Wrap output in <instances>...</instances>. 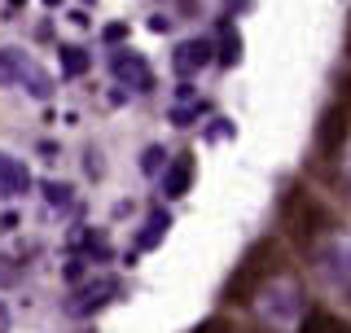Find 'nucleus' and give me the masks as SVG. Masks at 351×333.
<instances>
[{"mask_svg":"<svg viewBox=\"0 0 351 333\" xmlns=\"http://www.w3.org/2000/svg\"><path fill=\"white\" fill-rule=\"evenodd\" d=\"M0 84H22L31 97H53V79H49V71L36 62V58H27L22 49H0Z\"/></svg>","mask_w":351,"mask_h":333,"instance_id":"f257e3e1","label":"nucleus"},{"mask_svg":"<svg viewBox=\"0 0 351 333\" xmlns=\"http://www.w3.org/2000/svg\"><path fill=\"white\" fill-rule=\"evenodd\" d=\"M114 294H119V281H114V276H101V281H93V285H84V290L71 294L66 316H88V312H97V307H106Z\"/></svg>","mask_w":351,"mask_h":333,"instance_id":"f03ea898","label":"nucleus"},{"mask_svg":"<svg viewBox=\"0 0 351 333\" xmlns=\"http://www.w3.org/2000/svg\"><path fill=\"white\" fill-rule=\"evenodd\" d=\"M110 71H114L123 84H132L136 92H149V88H154V71H149V62L141 58V53H132V49H119L114 58H110Z\"/></svg>","mask_w":351,"mask_h":333,"instance_id":"7ed1b4c3","label":"nucleus"},{"mask_svg":"<svg viewBox=\"0 0 351 333\" xmlns=\"http://www.w3.org/2000/svg\"><path fill=\"white\" fill-rule=\"evenodd\" d=\"M347 132H351V101H347V106L338 101V106L321 119V132H316V145H321V153H334V149L347 140Z\"/></svg>","mask_w":351,"mask_h":333,"instance_id":"20e7f679","label":"nucleus"},{"mask_svg":"<svg viewBox=\"0 0 351 333\" xmlns=\"http://www.w3.org/2000/svg\"><path fill=\"white\" fill-rule=\"evenodd\" d=\"M263 254H268V246H255V250H250V259L241 263V272L228 281V298H233V303H246V298H250L255 281L263 276Z\"/></svg>","mask_w":351,"mask_h":333,"instance_id":"39448f33","label":"nucleus"},{"mask_svg":"<svg viewBox=\"0 0 351 333\" xmlns=\"http://www.w3.org/2000/svg\"><path fill=\"white\" fill-rule=\"evenodd\" d=\"M211 53H215V44L211 40H184L180 49H176V75H197L206 62H211Z\"/></svg>","mask_w":351,"mask_h":333,"instance_id":"423d86ee","label":"nucleus"},{"mask_svg":"<svg viewBox=\"0 0 351 333\" xmlns=\"http://www.w3.org/2000/svg\"><path fill=\"white\" fill-rule=\"evenodd\" d=\"M31 193V171L14 153H0V197H22Z\"/></svg>","mask_w":351,"mask_h":333,"instance_id":"0eeeda50","label":"nucleus"},{"mask_svg":"<svg viewBox=\"0 0 351 333\" xmlns=\"http://www.w3.org/2000/svg\"><path fill=\"white\" fill-rule=\"evenodd\" d=\"M193 184V153H180V158H171V166L162 171V193L167 197H184Z\"/></svg>","mask_w":351,"mask_h":333,"instance_id":"6e6552de","label":"nucleus"},{"mask_svg":"<svg viewBox=\"0 0 351 333\" xmlns=\"http://www.w3.org/2000/svg\"><path fill=\"white\" fill-rule=\"evenodd\" d=\"M167 228H171V215L167 210H154L145 219V228H141V237H136V250H154L162 237H167Z\"/></svg>","mask_w":351,"mask_h":333,"instance_id":"1a4fd4ad","label":"nucleus"},{"mask_svg":"<svg viewBox=\"0 0 351 333\" xmlns=\"http://www.w3.org/2000/svg\"><path fill=\"white\" fill-rule=\"evenodd\" d=\"M237 58H241V36L224 22V27H219V62H224V66H237Z\"/></svg>","mask_w":351,"mask_h":333,"instance_id":"9d476101","label":"nucleus"},{"mask_svg":"<svg viewBox=\"0 0 351 333\" xmlns=\"http://www.w3.org/2000/svg\"><path fill=\"white\" fill-rule=\"evenodd\" d=\"M88 71V53L80 49V44H62V75H84Z\"/></svg>","mask_w":351,"mask_h":333,"instance_id":"9b49d317","label":"nucleus"},{"mask_svg":"<svg viewBox=\"0 0 351 333\" xmlns=\"http://www.w3.org/2000/svg\"><path fill=\"white\" fill-rule=\"evenodd\" d=\"M162 162H167V153H162L158 145H149V149H145V158H141V166H145V171H158Z\"/></svg>","mask_w":351,"mask_h":333,"instance_id":"f8f14e48","label":"nucleus"},{"mask_svg":"<svg viewBox=\"0 0 351 333\" xmlns=\"http://www.w3.org/2000/svg\"><path fill=\"white\" fill-rule=\"evenodd\" d=\"M44 193H49L53 206H66V202H71V188H66V184H44Z\"/></svg>","mask_w":351,"mask_h":333,"instance_id":"ddd939ff","label":"nucleus"},{"mask_svg":"<svg viewBox=\"0 0 351 333\" xmlns=\"http://www.w3.org/2000/svg\"><path fill=\"white\" fill-rule=\"evenodd\" d=\"M0 333H9V307L0 303Z\"/></svg>","mask_w":351,"mask_h":333,"instance_id":"4468645a","label":"nucleus"}]
</instances>
